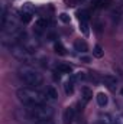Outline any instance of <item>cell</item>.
<instances>
[{"mask_svg":"<svg viewBox=\"0 0 123 124\" xmlns=\"http://www.w3.org/2000/svg\"><path fill=\"white\" fill-rule=\"evenodd\" d=\"M18 98L26 107H33V105L45 104V101H46L45 95L42 93H39V91H36L35 88H20L18 91Z\"/></svg>","mask_w":123,"mask_h":124,"instance_id":"cell-1","label":"cell"},{"mask_svg":"<svg viewBox=\"0 0 123 124\" xmlns=\"http://www.w3.org/2000/svg\"><path fill=\"white\" fill-rule=\"evenodd\" d=\"M28 117L31 120L35 121H42V120H49L54 114V110L51 105H46V104H39V105H33V107H28V111H26Z\"/></svg>","mask_w":123,"mask_h":124,"instance_id":"cell-2","label":"cell"},{"mask_svg":"<svg viewBox=\"0 0 123 124\" xmlns=\"http://www.w3.org/2000/svg\"><path fill=\"white\" fill-rule=\"evenodd\" d=\"M19 78H20L26 85H29L31 88L39 87V85H42V82H44L42 75H41L38 71H35V69H32V68H28V66H25V68H22V69L19 71Z\"/></svg>","mask_w":123,"mask_h":124,"instance_id":"cell-3","label":"cell"},{"mask_svg":"<svg viewBox=\"0 0 123 124\" xmlns=\"http://www.w3.org/2000/svg\"><path fill=\"white\" fill-rule=\"evenodd\" d=\"M101 82H103L109 90H114L116 85H117V79H116V77L112 75V74H106V75H103V77H101Z\"/></svg>","mask_w":123,"mask_h":124,"instance_id":"cell-4","label":"cell"},{"mask_svg":"<svg viewBox=\"0 0 123 124\" xmlns=\"http://www.w3.org/2000/svg\"><path fill=\"white\" fill-rule=\"evenodd\" d=\"M62 120H64V124H72V121L75 120V110H74V107L65 108L64 116H62Z\"/></svg>","mask_w":123,"mask_h":124,"instance_id":"cell-5","label":"cell"},{"mask_svg":"<svg viewBox=\"0 0 123 124\" xmlns=\"http://www.w3.org/2000/svg\"><path fill=\"white\" fill-rule=\"evenodd\" d=\"M44 95H45V98H46V102H54V101L58 100V93H57V90H55L54 87H46Z\"/></svg>","mask_w":123,"mask_h":124,"instance_id":"cell-6","label":"cell"},{"mask_svg":"<svg viewBox=\"0 0 123 124\" xmlns=\"http://www.w3.org/2000/svg\"><path fill=\"white\" fill-rule=\"evenodd\" d=\"M74 49H75L77 52L86 54V52L88 51V45H87V42H84V40L78 39V40H75V42H74Z\"/></svg>","mask_w":123,"mask_h":124,"instance_id":"cell-7","label":"cell"},{"mask_svg":"<svg viewBox=\"0 0 123 124\" xmlns=\"http://www.w3.org/2000/svg\"><path fill=\"white\" fill-rule=\"evenodd\" d=\"M86 78H87V75H86V72H83V71H80V72H77V74H72V75L70 77V79H71L74 84L81 82V81H84Z\"/></svg>","mask_w":123,"mask_h":124,"instance_id":"cell-8","label":"cell"},{"mask_svg":"<svg viewBox=\"0 0 123 124\" xmlns=\"http://www.w3.org/2000/svg\"><path fill=\"white\" fill-rule=\"evenodd\" d=\"M96 100H97V104H98L100 107H106L107 102H109V98H107V95L104 93H98L96 95Z\"/></svg>","mask_w":123,"mask_h":124,"instance_id":"cell-9","label":"cell"},{"mask_svg":"<svg viewBox=\"0 0 123 124\" xmlns=\"http://www.w3.org/2000/svg\"><path fill=\"white\" fill-rule=\"evenodd\" d=\"M71 71H72V68H71L70 63H60L57 66V72L58 74H71Z\"/></svg>","mask_w":123,"mask_h":124,"instance_id":"cell-10","label":"cell"},{"mask_svg":"<svg viewBox=\"0 0 123 124\" xmlns=\"http://www.w3.org/2000/svg\"><path fill=\"white\" fill-rule=\"evenodd\" d=\"M100 124H117V120L110 114H104V116H101Z\"/></svg>","mask_w":123,"mask_h":124,"instance_id":"cell-11","label":"cell"},{"mask_svg":"<svg viewBox=\"0 0 123 124\" xmlns=\"http://www.w3.org/2000/svg\"><path fill=\"white\" fill-rule=\"evenodd\" d=\"M81 94H83L81 97H83V101H84V102H88V101L93 98V91L88 88V87H84V88L81 90Z\"/></svg>","mask_w":123,"mask_h":124,"instance_id":"cell-12","label":"cell"},{"mask_svg":"<svg viewBox=\"0 0 123 124\" xmlns=\"http://www.w3.org/2000/svg\"><path fill=\"white\" fill-rule=\"evenodd\" d=\"M45 28H46V20H45V19H39V20L35 23V32H36L38 35H41Z\"/></svg>","mask_w":123,"mask_h":124,"instance_id":"cell-13","label":"cell"},{"mask_svg":"<svg viewBox=\"0 0 123 124\" xmlns=\"http://www.w3.org/2000/svg\"><path fill=\"white\" fill-rule=\"evenodd\" d=\"M54 48H55V52H57L58 55H62V56L67 55V51H65V48L62 46L61 42H55V46H54Z\"/></svg>","mask_w":123,"mask_h":124,"instance_id":"cell-14","label":"cell"},{"mask_svg":"<svg viewBox=\"0 0 123 124\" xmlns=\"http://www.w3.org/2000/svg\"><path fill=\"white\" fill-rule=\"evenodd\" d=\"M93 55H94L96 58H101V56L104 55L103 48H101L100 45H96V46H94V49H93Z\"/></svg>","mask_w":123,"mask_h":124,"instance_id":"cell-15","label":"cell"},{"mask_svg":"<svg viewBox=\"0 0 123 124\" xmlns=\"http://www.w3.org/2000/svg\"><path fill=\"white\" fill-rule=\"evenodd\" d=\"M20 20L23 23H29L32 20V13H28V12H22L20 13Z\"/></svg>","mask_w":123,"mask_h":124,"instance_id":"cell-16","label":"cell"},{"mask_svg":"<svg viewBox=\"0 0 123 124\" xmlns=\"http://www.w3.org/2000/svg\"><path fill=\"white\" fill-rule=\"evenodd\" d=\"M80 29L84 35H88L90 33V29H88V22L87 20H81L80 22Z\"/></svg>","mask_w":123,"mask_h":124,"instance_id":"cell-17","label":"cell"},{"mask_svg":"<svg viewBox=\"0 0 123 124\" xmlns=\"http://www.w3.org/2000/svg\"><path fill=\"white\" fill-rule=\"evenodd\" d=\"M77 15H78L80 22H81V20H87V22H88V17H90V16H88V12H87V10H80Z\"/></svg>","mask_w":123,"mask_h":124,"instance_id":"cell-18","label":"cell"},{"mask_svg":"<svg viewBox=\"0 0 123 124\" xmlns=\"http://www.w3.org/2000/svg\"><path fill=\"white\" fill-rule=\"evenodd\" d=\"M110 3H112V0H98V1L96 3V7H98V9H103V7H107Z\"/></svg>","mask_w":123,"mask_h":124,"instance_id":"cell-19","label":"cell"},{"mask_svg":"<svg viewBox=\"0 0 123 124\" xmlns=\"http://www.w3.org/2000/svg\"><path fill=\"white\" fill-rule=\"evenodd\" d=\"M65 91H67V94H71L74 91V82L71 79H68V82L65 84Z\"/></svg>","mask_w":123,"mask_h":124,"instance_id":"cell-20","label":"cell"},{"mask_svg":"<svg viewBox=\"0 0 123 124\" xmlns=\"http://www.w3.org/2000/svg\"><path fill=\"white\" fill-rule=\"evenodd\" d=\"M88 79H90L91 82H94V84H98V82H100V78H98V75H97L96 72H91V74L88 75Z\"/></svg>","mask_w":123,"mask_h":124,"instance_id":"cell-21","label":"cell"},{"mask_svg":"<svg viewBox=\"0 0 123 124\" xmlns=\"http://www.w3.org/2000/svg\"><path fill=\"white\" fill-rule=\"evenodd\" d=\"M58 17H60V20H61V22H64V23H70V20H71V17H70L67 13H61Z\"/></svg>","mask_w":123,"mask_h":124,"instance_id":"cell-22","label":"cell"},{"mask_svg":"<svg viewBox=\"0 0 123 124\" xmlns=\"http://www.w3.org/2000/svg\"><path fill=\"white\" fill-rule=\"evenodd\" d=\"M36 124H54L51 120H42V121H36Z\"/></svg>","mask_w":123,"mask_h":124,"instance_id":"cell-23","label":"cell"},{"mask_svg":"<svg viewBox=\"0 0 123 124\" xmlns=\"http://www.w3.org/2000/svg\"><path fill=\"white\" fill-rule=\"evenodd\" d=\"M81 61H83V62H87V63H88V62L91 61V59H90L88 56H83V58H81Z\"/></svg>","mask_w":123,"mask_h":124,"instance_id":"cell-24","label":"cell"},{"mask_svg":"<svg viewBox=\"0 0 123 124\" xmlns=\"http://www.w3.org/2000/svg\"><path fill=\"white\" fill-rule=\"evenodd\" d=\"M120 94H122V97H123V88H122V90H120Z\"/></svg>","mask_w":123,"mask_h":124,"instance_id":"cell-25","label":"cell"}]
</instances>
